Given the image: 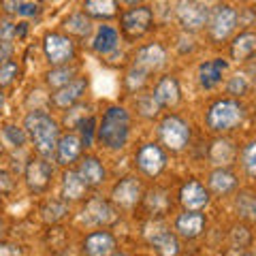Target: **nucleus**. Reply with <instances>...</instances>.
Listing matches in <instances>:
<instances>
[{
	"label": "nucleus",
	"mask_w": 256,
	"mask_h": 256,
	"mask_svg": "<svg viewBox=\"0 0 256 256\" xmlns=\"http://www.w3.org/2000/svg\"><path fill=\"white\" fill-rule=\"evenodd\" d=\"M24 130L41 158L52 160L60 139V124L43 109H32L24 118Z\"/></svg>",
	"instance_id": "nucleus-1"
},
{
	"label": "nucleus",
	"mask_w": 256,
	"mask_h": 256,
	"mask_svg": "<svg viewBox=\"0 0 256 256\" xmlns=\"http://www.w3.org/2000/svg\"><path fill=\"white\" fill-rule=\"evenodd\" d=\"M96 137L107 150H124L130 139V114L120 105H111L96 128Z\"/></svg>",
	"instance_id": "nucleus-2"
},
{
	"label": "nucleus",
	"mask_w": 256,
	"mask_h": 256,
	"mask_svg": "<svg viewBox=\"0 0 256 256\" xmlns=\"http://www.w3.org/2000/svg\"><path fill=\"white\" fill-rule=\"evenodd\" d=\"M244 118H246V109L237 98H220L207 109L205 124L212 132L222 134L237 128L244 122Z\"/></svg>",
	"instance_id": "nucleus-3"
},
{
	"label": "nucleus",
	"mask_w": 256,
	"mask_h": 256,
	"mask_svg": "<svg viewBox=\"0 0 256 256\" xmlns=\"http://www.w3.org/2000/svg\"><path fill=\"white\" fill-rule=\"evenodd\" d=\"M158 137H160V143L164 146V150L173 152V154H180L190 143V124L184 118L169 114L160 120Z\"/></svg>",
	"instance_id": "nucleus-4"
},
{
	"label": "nucleus",
	"mask_w": 256,
	"mask_h": 256,
	"mask_svg": "<svg viewBox=\"0 0 256 256\" xmlns=\"http://www.w3.org/2000/svg\"><path fill=\"white\" fill-rule=\"evenodd\" d=\"M239 24V13L226 2H218L210 11V20H207V32L214 43H224L233 36V32Z\"/></svg>",
	"instance_id": "nucleus-5"
},
{
	"label": "nucleus",
	"mask_w": 256,
	"mask_h": 256,
	"mask_svg": "<svg viewBox=\"0 0 256 256\" xmlns=\"http://www.w3.org/2000/svg\"><path fill=\"white\" fill-rule=\"evenodd\" d=\"M43 54L45 60L52 66H62V64H73L77 56L75 41L68 34L60 32H47L43 36Z\"/></svg>",
	"instance_id": "nucleus-6"
},
{
	"label": "nucleus",
	"mask_w": 256,
	"mask_h": 256,
	"mask_svg": "<svg viewBox=\"0 0 256 256\" xmlns=\"http://www.w3.org/2000/svg\"><path fill=\"white\" fill-rule=\"evenodd\" d=\"M154 26V11L148 4H137L120 15V28L128 38H141Z\"/></svg>",
	"instance_id": "nucleus-7"
},
{
	"label": "nucleus",
	"mask_w": 256,
	"mask_h": 256,
	"mask_svg": "<svg viewBox=\"0 0 256 256\" xmlns=\"http://www.w3.org/2000/svg\"><path fill=\"white\" fill-rule=\"evenodd\" d=\"M210 6L203 0H178L175 4V18L182 24L184 30L188 32H198L207 26L210 20Z\"/></svg>",
	"instance_id": "nucleus-8"
},
{
	"label": "nucleus",
	"mask_w": 256,
	"mask_h": 256,
	"mask_svg": "<svg viewBox=\"0 0 256 256\" xmlns=\"http://www.w3.org/2000/svg\"><path fill=\"white\" fill-rule=\"evenodd\" d=\"M166 152L158 143H143L134 154V166L146 175V178H158L166 169Z\"/></svg>",
	"instance_id": "nucleus-9"
},
{
	"label": "nucleus",
	"mask_w": 256,
	"mask_h": 256,
	"mask_svg": "<svg viewBox=\"0 0 256 256\" xmlns=\"http://www.w3.org/2000/svg\"><path fill=\"white\" fill-rule=\"evenodd\" d=\"M24 180H26V186L30 192L34 194H41L47 188L52 186V180H54V166L47 158H30L26 169H24Z\"/></svg>",
	"instance_id": "nucleus-10"
},
{
	"label": "nucleus",
	"mask_w": 256,
	"mask_h": 256,
	"mask_svg": "<svg viewBox=\"0 0 256 256\" xmlns=\"http://www.w3.org/2000/svg\"><path fill=\"white\" fill-rule=\"evenodd\" d=\"M143 201V186L137 178L126 175L111 190V203L120 210H132Z\"/></svg>",
	"instance_id": "nucleus-11"
},
{
	"label": "nucleus",
	"mask_w": 256,
	"mask_h": 256,
	"mask_svg": "<svg viewBox=\"0 0 256 256\" xmlns=\"http://www.w3.org/2000/svg\"><path fill=\"white\" fill-rule=\"evenodd\" d=\"M180 203L186 212H203L212 203V192L201 182L188 180L180 188Z\"/></svg>",
	"instance_id": "nucleus-12"
},
{
	"label": "nucleus",
	"mask_w": 256,
	"mask_h": 256,
	"mask_svg": "<svg viewBox=\"0 0 256 256\" xmlns=\"http://www.w3.org/2000/svg\"><path fill=\"white\" fill-rule=\"evenodd\" d=\"M173 228H175V235H178V237L192 242V239L201 237L205 233L207 218H205L203 212H186V210H184L178 218H175Z\"/></svg>",
	"instance_id": "nucleus-13"
},
{
	"label": "nucleus",
	"mask_w": 256,
	"mask_h": 256,
	"mask_svg": "<svg viewBox=\"0 0 256 256\" xmlns=\"http://www.w3.org/2000/svg\"><path fill=\"white\" fill-rule=\"evenodd\" d=\"M84 222L90 224V226H109V224H114L118 214H116V207L114 203L105 201V198H90L84 210Z\"/></svg>",
	"instance_id": "nucleus-14"
},
{
	"label": "nucleus",
	"mask_w": 256,
	"mask_h": 256,
	"mask_svg": "<svg viewBox=\"0 0 256 256\" xmlns=\"http://www.w3.org/2000/svg\"><path fill=\"white\" fill-rule=\"evenodd\" d=\"M116 248H118L116 237L105 228L92 230V233H88L82 242V252L86 256H109V254L116 252Z\"/></svg>",
	"instance_id": "nucleus-15"
},
{
	"label": "nucleus",
	"mask_w": 256,
	"mask_h": 256,
	"mask_svg": "<svg viewBox=\"0 0 256 256\" xmlns=\"http://www.w3.org/2000/svg\"><path fill=\"white\" fill-rule=\"evenodd\" d=\"M82 152H84V146H82L79 134L77 132H64V134H60L58 146H56L54 160H56V164H60V166H70L82 158Z\"/></svg>",
	"instance_id": "nucleus-16"
},
{
	"label": "nucleus",
	"mask_w": 256,
	"mask_h": 256,
	"mask_svg": "<svg viewBox=\"0 0 256 256\" xmlns=\"http://www.w3.org/2000/svg\"><path fill=\"white\" fill-rule=\"evenodd\" d=\"M86 90H88V77L79 75L68 86H64V88H60V90H56L52 94V105L56 109L66 111V109H70L73 105H77V102L82 100V96L86 94Z\"/></svg>",
	"instance_id": "nucleus-17"
},
{
	"label": "nucleus",
	"mask_w": 256,
	"mask_h": 256,
	"mask_svg": "<svg viewBox=\"0 0 256 256\" xmlns=\"http://www.w3.org/2000/svg\"><path fill=\"white\" fill-rule=\"evenodd\" d=\"M132 64L148 70V73H156L166 64V50L160 43H148L137 50Z\"/></svg>",
	"instance_id": "nucleus-18"
},
{
	"label": "nucleus",
	"mask_w": 256,
	"mask_h": 256,
	"mask_svg": "<svg viewBox=\"0 0 256 256\" xmlns=\"http://www.w3.org/2000/svg\"><path fill=\"white\" fill-rule=\"evenodd\" d=\"M152 96L156 98V102L160 105V109H171L180 102L182 98V88L180 82L173 75H164L158 79V84L154 86V92Z\"/></svg>",
	"instance_id": "nucleus-19"
},
{
	"label": "nucleus",
	"mask_w": 256,
	"mask_h": 256,
	"mask_svg": "<svg viewBox=\"0 0 256 256\" xmlns=\"http://www.w3.org/2000/svg\"><path fill=\"white\" fill-rule=\"evenodd\" d=\"M148 242L158 252V256H178L180 254V239L171 228L156 226L152 233H148Z\"/></svg>",
	"instance_id": "nucleus-20"
},
{
	"label": "nucleus",
	"mask_w": 256,
	"mask_h": 256,
	"mask_svg": "<svg viewBox=\"0 0 256 256\" xmlns=\"http://www.w3.org/2000/svg\"><path fill=\"white\" fill-rule=\"evenodd\" d=\"M88 190L90 186L82 180V175L77 173V169H66L62 173V186H60V192H62V198L66 203H75V201H84L88 196Z\"/></svg>",
	"instance_id": "nucleus-21"
},
{
	"label": "nucleus",
	"mask_w": 256,
	"mask_h": 256,
	"mask_svg": "<svg viewBox=\"0 0 256 256\" xmlns=\"http://www.w3.org/2000/svg\"><path fill=\"white\" fill-rule=\"evenodd\" d=\"M207 190L214 192L216 196H226L230 192H235L239 182H237V175L226 169V166H218V169H214L210 173V178H207Z\"/></svg>",
	"instance_id": "nucleus-22"
},
{
	"label": "nucleus",
	"mask_w": 256,
	"mask_h": 256,
	"mask_svg": "<svg viewBox=\"0 0 256 256\" xmlns=\"http://www.w3.org/2000/svg\"><path fill=\"white\" fill-rule=\"evenodd\" d=\"M77 173L82 175V180L88 184L90 188H98L105 184L107 180V171L102 162L96 156H84L79 158V166H77Z\"/></svg>",
	"instance_id": "nucleus-23"
},
{
	"label": "nucleus",
	"mask_w": 256,
	"mask_h": 256,
	"mask_svg": "<svg viewBox=\"0 0 256 256\" xmlns=\"http://www.w3.org/2000/svg\"><path fill=\"white\" fill-rule=\"evenodd\" d=\"M228 68V62L222 58H214L207 60L198 66V84H201L203 90H214L216 86L222 82L224 70Z\"/></svg>",
	"instance_id": "nucleus-24"
},
{
	"label": "nucleus",
	"mask_w": 256,
	"mask_h": 256,
	"mask_svg": "<svg viewBox=\"0 0 256 256\" xmlns=\"http://www.w3.org/2000/svg\"><path fill=\"white\" fill-rule=\"evenodd\" d=\"M120 47V32L114 26H98L92 41V50L98 56H109Z\"/></svg>",
	"instance_id": "nucleus-25"
},
{
	"label": "nucleus",
	"mask_w": 256,
	"mask_h": 256,
	"mask_svg": "<svg viewBox=\"0 0 256 256\" xmlns=\"http://www.w3.org/2000/svg\"><path fill=\"white\" fill-rule=\"evenodd\" d=\"M254 54H256V32L246 30L233 38V45H230V56H233V60L246 62V60H250Z\"/></svg>",
	"instance_id": "nucleus-26"
},
{
	"label": "nucleus",
	"mask_w": 256,
	"mask_h": 256,
	"mask_svg": "<svg viewBox=\"0 0 256 256\" xmlns=\"http://www.w3.org/2000/svg\"><path fill=\"white\" fill-rule=\"evenodd\" d=\"M120 0H86L84 13L90 20H114L118 15Z\"/></svg>",
	"instance_id": "nucleus-27"
},
{
	"label": "nucleus",
	"mask_w": 256,
	"mask_h": 256,
	"mask_svg": "<svg viewBox=\"0 0 256 256\" xmlns=\"http://www.w3.org/2000/svg\"><path fill=\"white\" fill-rule=\"evenodd\" d=\"M75 77H79V68L75 64H62V66H52V70H47L45 84L52 90H60V88L68 86Z\"/></svg>",
	"instance_id": "nucleus-28"
},
{
	"label": "nucleus",
	"mask_w": 256,
	"mask_h": 256,
	"mask_svg": "<svg viewBox=\"0 0 256 256\" xmlns=\"http://www.w3.org/2000/svg\"><path fill=\"white\" fill-rule=\"evenodd\" d=\"M143 203H146V210L152 216H162L169 212L171 196L164 188H154V190H150L148 194H143Z\"/></svg>",
	"instance_id": "nucleus-29"
},
{
	"label": "nucleus",
	"mask_w": 256,
	"mask_h": 256,
	"mask_svg": "<svg viewBox=\"0 0 256 256\" xmlns=\"http://www.w3.org/2000/svg\"><path fill=\"white\" fill-rule=\"evenodd\" d=\"M235 210L239 218L246 222L256 224V192L252 190H239L235 194Z\"/></svg>",
	"instance_id": "nucleus-30"
},
{
	"label": "nucleus",
	"mask_w": 256,
	"mask_h": 256,
	"mask_svg": "<svg viewBox=\"0 0 256 256\" xmlns=\"http://www.w3.org/2000/svg\"><path fill=\"white\" fill-rule=\"evenodd\" d=\"M62 26H64V30H66V34H68V36L86 38V36L92 32V20L88 18L84 11H79V13L68 15V18L64 20Z\"/></svg>",
	"instance_id": "nucleus-31"
},
{
	"label": "nucleus",
	"mask_w": 256,
	"mask_h": 256,
	"mask_svg": "<svg viewBox=\"0 0 256 256\" xmlns=\"http://www.w3.org/2000/svg\"><path fill=\"white\" fill-rule=\"evenodd\" d=\"M210 158H212V162L218 164V166L228 164L230 160L235 158V148H233V143H230L228 139H216V141L212 143V148H210Z\"/></svg>",
	"instance_id": "nucleus-32"
},
{
	"label": "nucleus",
	"mask_w": 256,
	"mask_h": 256,
	"mask_svg": "<svg viewBox=\"0 0 256 256\" xmlns=\"http://www.w3.org/2000/svg\"><path fill=\"white\" fill-rule=\"evenodd\" d=\"M66 214H68V203L64 201V198H52V201H47L41 210V216L47 224L60 222Z\"/></svg>",
	"instance_id": "nucleus-33"
},
{
	"label": "nucleus",
	"mask_w": 256,
	"mask_h": 256,
	"mask_svg": "<svg viewBox=\"0 0 256 256\" xmlns=\"http://www.w3.org/2000/svg\"><path fill=\"white\" fill-rule=\"evenodd\" d=\"M148 77H150L148 70H143V68H139V66H134L132 64V66L128 68L126 77H124V84L128 88V92H141L143 88H146V84H148Z\"/></svg>",
	"instance_id": "nucleus-34"
},
{
	"label": "nucleus",
	"mask_w": 256,
	"mask_h": 256,
	"mask_svg": "<svg viewBox=\"0 0 256 256\" xmlns=\"http://www.w3.org/2000/svg\"><path fill=\"white\" fill-rule=\"evenodd\" d=\"M2 137L11 148H18V150L28 143L26 130H24V126H18V124H4L2 126Z\"/></svg>",
	"instance_id": "nucleus-35"
},
{
	"label": "nucleus",
	"mask_w": 256,
	"mask_h": 256,
	"mask_svg": "<svg viewBox=\"0 0 256 256\" xmlns=\"http://www.w3.org/2000/svg\"><path fill=\"white\" fill-rule=\"evenodd\" d=\"M77 128H79V139H82V146L84 148H92L94 146V137H96V128H98V124H96V118L94 116L84 118Z\"/></svg>",
	"instance_id": "nucleus-36"
},
{
	"label": "nucleus",
	"mask_w": 256,
	"mask_h": 256,
	"mask_svg": "<svg viewBox=\"0 0 256 256\" xmlns=\"http://www.w3.org/2000/svg\"><path fill=\"white\" fill-rule=\"evenodd\" d=\"M137 111L141 118L146 120H154L160 114V105L156 102V98L152 94H141L137 98Z\"/></svg>",
	"instance_id": "nucleus-37"
},
{
	"label": "nucleus",
	"mask_w": 256,
	"mask_h": 256,
	"mask_svg": "<svg viewBox=\"0 0 256 256\" xmlns=\"http://www.w3.org/2000/svg\"><path fill=\"white\" fill-rule=\"evenodd\" d=\"M242 166L246 175L250 178H256V141L246 143L244 150H242Z\"/></svg>",
	"instance_id": "nucleus-38"
},
{
	"label": "nucleus",
	"mask_w": 256,
	"mask_h": 256,
	"mask_svg": "<svg viewBox=\"0 0 256 256\" xmlns=\"http://www.w3.org/2000/svg\"><path fill=\"white\" fill-rule=\"evenodd\" d=\"M20 77V64L18 60H6L4 64H0V88H9L15 79Z\"/></svg>",
	"instance_id": "nucleus-39"
},
{
	"label": "nucleus",
	"mask_w": 256,
	"mask_h": 256,
	"mask_svg": "<svg viewBox=\"0 0 256 256\" xmlns=\"http://www.w3.org/2000/svg\"><path fill=\"white\" fill-rule=\"evenodd\" d=\"M15 38H18V24L4 15V18L0 20V41L13 43Z\"/></svg>",
	"instance_id": "nucleus-40"
},
{
	"label": "nucleus",
	"mask_w": 256,
	"mask_h": 256,
	"mask_svg": "<svg viewBox=\"0 0 256 256\" xmlns=\"http://www.w3.org/2000/svg\"><path fill=\"white\" fill-rule=\"evenodd\" d=\"M226 92L230 96H242L248 92V79L244 75H235V77H230L228 79V84H226Z\"/></svg>",
	"instance_id": "nucleus-41"
},
{
	"label": "nucleus",
	"mask_w": 256,
	"mask_h": 256,
	"mask_svg": "<svg viewBox=\"0 0 256 256\" xmlns=\"http://www.w3.org/2000/svg\"><path fill=\"white\" fill-rule=\"evenodd\" d=\"M82 109H84V105H73V107L68 109L66 120H64V122L68 124V128H77V126H79V122H82L84 118H88L86 114H82Z\"/></svg>",
	"instance_id": "nucleus-42"
},
{
	"label": "nucleus",
	"mask_w": 256,
	"mask_h": 256,
	"mask_svg": "<svg viewBox=\"0 0 256 256\" xmlns=\"http://www.w3.org/2000/svg\"><path fill=\"white\" fill-rule=\"evenodd\" d=\"M13 188H15L13 175L6 171V169H0V194H9Z\"/></svg>",
	"instance_id": "nucleus-43"
},
{
	"label": "nucleus",
	"mask_w": 256,
	"mask_h": 256,
	"mask_svg": "<svg viewBox=\"0 0 256 256\" xmlns=\"http://www.w3.org/2000/svg\"><path fill=\"white\" fill-rule=\"evenodd\" d=\"M24 2H26V0H0V9H2V13L6 18H11V15H18L20 6Z\"/></svg>",
	"instance_id": "nucleus-44"
},
{
	"label": "nucleus",
	"mask_w": 256,
	"mask_h": 256,
	"mask_svg": "<svg viewBox=\"0 0 256 256\" xmlns=\"http://www.w3.org/2000/svg\"><path fill=\"white\" fill-rule=\"evenodd\" d=\"M38 6L36 2H32V0H26L22 6H20V11H18V15L20 18H34V15H38Z\"/></svg>",
	"instance_id": "nucleus-45"
},
{
	"label": "nucleus",
	"mask_w": 256,
	"mask_h": 256,
	"mask_svg": "<svg viewBox=\"0 0 256 256\" xmlns=\"http://www.w3.org/2000/svg\"><path fill=\"white\" fill-rule=\"evenodd\" d=\"M11 56H13V43L0 41V64H4L6 60H11Z\"/></svg>",
	"instance_id": "nucleus-46"
},
{
	"label": "nucleus",
	"mask_w": 256,
	"mask_h": 256,
	"mask_svg": "<svg viewBox=\"0 0 256 256\" xmlns=\"http://www.w3.org/2000/svg\"><path fill=\"white\" fill-rule=\"evenodd\" d=\"M0 256H22V250L13 244H0Z\"/></svg>",
	"instance_id": "nucleus-47"
},
{
	"label": "nucleus",
	"mask_w": 256,
	"mask_h": 256,
	"mask_svg": "<svg viewBox=\"0 0 256 256\" xmlns=\"http://www.w3.org/2000/svg\"><path fill=\"white\" fill-rule=\"evenodd\" d=\"M26 32H28V24H18V38H22L24 34H26Z\"/></svg>",
	"instance_id": "nucleus-48"
},
{
	"label": "nucleus",
	"mask_w": 256,
	"mask_h": 256,
	"mask_svg": "<svg viewBox=\"0 0 256 256\" xmlns=\"http://www.w3.org/2000/svg\"><path fill=\"white\" fill-rule=\"evenodd\" d=\"M122 2L128 6H137V4H143V0H122Z\"/></svg>",
	"instance_id": "nucleus-49"
},
{
	"label": "nucleus",
	"mask_w": 256,
	"mask_h": 256,
	"mask_svg": "<svg viewBox=\"0 0 256 256\" xmlns=\"http://www.w3.org/2000/svg\"><path fill=\"white\" fill-rule=\"evenodd\" d=\"M2 109H4V90L0 88V114H2Z\"/></svg>",
	"instance_id": "nucleus-50"
},
{
	"label": "nucleus",
	"mask_w": 256,
	"mask_h": 256,
	"mask_svg": "<svg viewBox=\"0 0 256 256\" xmlns=\"http://www.w3.org/2000/svg\"><path fill=\"white\" fill-rule=\"evenodd\" d=\"M2 235H4V222L0 218V239H2Z\"/></svg>",
	"instance_id": "nucleus-51"
},
{
	"label": "nucleus",
	"mask_w": 256,
	"mask_h": 256,
	"mask_svg": "<svg viewBox=\"0 0 256 256\" xmlns=\"http://www.w3.org/2000/svg\"><path fill=\"white\" fill-rule=\"evenodd\" d=\"M109 256H128V254H122V252H114V254H109Z\"/></svg>",
	"instance_id": "nucleus-52"
},
{
	"label": "nucleus",
	"mask_w": 256,
	"mask_h": 256,
	"mask_svg": "<svg viewBox=\"0 0 256 256\" xmlns=\"http://www.w3.org/2000/svg\"><path fill=\"white\" fill-rule=\"evenodd\" d=\"M242 256H256V254H242Z\"/></svg>",
	"instance_id": "nucleus-53"
},
{
	"label": "nucleus",
	"mask_w": 256,
	"mask_h": 256,
	"mask_svg": "<svg viewBox=\"0 0 256 256\" xmlns=\"http://www.w3.org/2000/svg\"><path fill=\"white\" fill-rule=\"evenodd\" d=\"M0 205H2V194H0Z\"/></svg>",
	"instance_id": "nucleus-54"
},
{
	"label": "nucleus",
	"mask_w": 256,
	"mask_h": 256,
	"mask_svg": "<svg viewBox=\"0 0 256 256\" xmlns=\"http://www.w3.org/2000/svg\"><path fill=\"white\" fill-rule=\"evenodd\" d=\"M58 256H66V254H58Z\"/></svg>",
	"instance_id": "nucleus-55"
}]
</instances>
